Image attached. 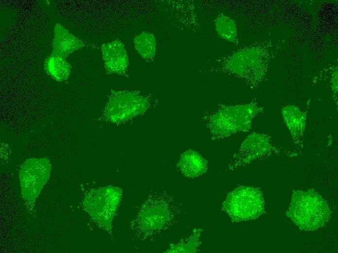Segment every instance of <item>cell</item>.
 <instances>
[{"label":"cell","instance_id":"1","mask_svg":"<svg viewBox=\"0 0 338 253\" xmlns=\"http://www.w3.org/2000/svg\"><path fill=\"white\" fill-rule=\"evenodd\" d=\"M287 216L300 229L316 230L324 226L331 216L327 202L313 190L293 192Z\"/></svg>","mask_w":338,"mask_h":253},{"label":"cell","instance_id":"2","mask_svg":"<svg viewBox=\"0 0 338 253\" xmlns=\"http://www.w3.org/2000/svg\"><path fill=\"white\" fill-rule=\"evenodd\" d=\"M262 110L256 103L221 108L210 115L208 127L214 140L228 137L239 132L248 131L254 118Z\"/></svg>","mask_w":338,"mask_h":253},{"label":"cell","instance_id":"3","mask_svg":"<svg viewBox=\"0 0 338 253\" xmlns=\"http://www.w3.org/2000/svg\"><path fill=\"white\" fill-rule=\"evenodd\" d=\"M122 198V191L117 186L93 189L85 196L83 207L101 228L111 234L113 220Z\"/></svg>","mask_w":338,"mask_h":253},{"label":"cell","instance_id":"4","mask_svg":"<svg viewBox=\"0 0 338 253\" xmlns=\"http://www.w3.org/2000/svg\"><path fill=\"white\" fill-rule=\"evenodd\" d=\"M222 209L234 222L256 219L265 212L263 194L256 187L239 186L227 195Z\"/></svg>","mask_w":338,"mask_h":253},{"label":"cell","instance_id":"5","mask_svg":"<svg viewBox=\"0 0 338 253\" xmlns=\"http://www.w3.org/2000/svg\"><path fill=\"white\" fill-rule=\"evenodd\" d=\"M51 165L48 158H30L21 165L19 177L21 194L27 208L32 211L36 199L50 178Z\"/></svg>","mask_w":338,"mask_h":253},{"label":"cell","instance_id":"6","mask_svg":"<svg viewBox=\"0 0 338 253\" xmlns=\"http://www.w3.org/2000/svg\"><path fill=\"white\" fill-rule=\"evenodd\" d=\"M149 107L148 99L139 92L114 91L110 96L103 114L108 121L118 124L143 114Z\"/></svg>","mask_w":338,"mask_h":253},{"label":"cell","instance_id":"7","mask_svg":"<svg viewBox=\"0 0 338 253\" xmlns=\"http://www.w3.org/2000/svg\"><path fill=\"white\" fill-rule=\"evenodd\" d=\"M266 60L265 52L261 48L254 47L234 54L227 60L226 66L231 73L256 83L265 74Z\"/></svg>","mask_w":338,"mask_h":253},{"label":"cell","instance_id":"8","mask_svg":"<svg viewBox=\"0 0 338 253\" xmlns=\"http://www.w3.org/2000/svg\"><path fill=\"white\" fill-rule=\"evenodd\" d=\"M171 218V212L169 204L164 200L154 199L142 206L137 220L143 232L152 234L164 228Z\"/></svg>","mask_w":338,"mask_h":253},{"label":"cell","instance_id":"9","mask_svg":"<svg viewBox=\"0 0 338 253\" xmlns=\"http://www.w3.org/2000/svg\"><path fill=\"white\" fill-rule=\"evenodd\" d=\"M269 138L265 134L253 133L241 144L232 163L230 169L249 164L254 160L267 154L271 149Z\"/></svg>","mask_w":338,"mask_h":253},{"label":"cell","instance_id":"10","mask_svg":"<svg viewBox=\"0 0 338 253\" xmlns=\"http://www.w3.org/2000/svg\"><path fill=\"white\" fill-rule=\"evenodd\" d=\"M102 58L106 70L110 73L123 74L126 72L129 60L123 43L118 39L101 46Z\"/></svg>","mask_w":338,"mask_h":253},{"label":"cell","instance_id":"11","mask_svg":"<svg viewBox=\"0 0 338 253\" xmlns=\"http://www.w3.org/2000/svg\"><path fill=\"white\" fill-rule=\"evenodd\" d=\"M85 46L80 39L61 24L56 23L53 30L52 52L67 57L74 51Z\"/></svg>","mask_w":338,"mask_h":253},{"label":"cell","instance_id":"12","mask_svg":"<svg viewBox=\"0 0 338 253\" xmlns=\"http://www.w3.org/2000/svg\"><path fill=\"white\" fill-rule=\"evenodd\" d=\"M177 166L184 176L194 178L206 172L208 163L207 160L198 152L188 149L181 154Z\"/></svg>","mask_w":338,"mask_h":253},{"label":"cell","instance_id":"13","mask_svg":"<svg viewBox=\"0 0 338 253\" xmlns=\"http://www.w3.org/2000/svg\"><path fill=\"white\" fill-rule=\"evenodd\" d=\"M281 112L293 139L297 144L301 143L305 128V113L294 105L284 107Z\"/></svg>","mask_w":338,"mask_h":253},{"label":"cell","instance_id":"14","mask_svg":"<svg viewBox=\"0 0 338 253\" xmlns=\"http://www.w3.org/2000/svg\"><path fill=\"white\" fill-rule=\"evenodd\" d=\"M46 72L58 82L67 80L70 75L71 66L66 57L51 52L44 63Z\"/></svg>","mask_w":338,"mask_h":253},{"label":"cell","instance_id":"15","mask_svg":"<svg viewBox=\"0 0 338 253\" xmlns=\"http://www.w3.org/2000/svg\"><path fill=\"white\" fill-rule=\"evenodd\" d=\"M135 50L146 60H150L155 55L156 43L154 36L151 33L143 32L134 38Z\"/></svg>","mask_w":338,"mask_h":253},{"label":"cell","instance_id":"16","mask_svg":"<svg viewBox=\"0 0 338 253\" xmlns=\"http://www.w3.org/2000/svg\"><path fill=\"white\" fill-rule=\"evenodd\" d=\"M215 27L218 34L222 39L232 42L236 41V24L230 17L224 15L219 16L215 21Z\"/></svg>","mask_w":338,"mask_h":253},{"label":"cell","instance_id":"17","mask_svg":"<svg viewBox=\"0 0 338 253\" xmlns=\"http://www.w3.org/2000/svg\"><path fill=\"white\" fill-rule=\"evenodd\" d=\"M203 230L196 228L188 238L177 244L170 245L168 253H196L198 251L201 241L200 236Z\"/></svg>","mask_w":338,"mask_h":253},{"label":"cell","instance_id":"18","mask_svg":"<svg viewBox=\"0 0 338 253\" xmlns=\"http://www.w3.org/2000/svg\"><path fill=\"white\" fill-rule=\"evenodd\" d=\"M332 89L334 93H338V71H335L332 74L331 80Z\"/></svg>","mask_w":338,"mask_h":253}]
</instances>
